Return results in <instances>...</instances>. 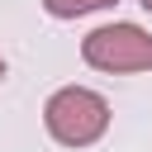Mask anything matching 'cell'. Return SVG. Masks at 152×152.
Returning <instances> with one entry per match:
<instances>
[{"mask_svg":"<svg viewBox=\"0 0 152 152\" xmlns=\"http://www.w3.org/2000/svg\"><path fill=\"white\" fill-rule=\"evenodd\" d=\"M43 119H48V133H52L57 142H66V147H90V142L109 128V104H104L95 90H86V86H66V90H57V95L48 100Z\"/></svg>","mask_w":152,"mask_h":152,"instance_id":"cell-1","label":"cell"},{"mask_svg":"<svg viewBox=\"0 0 152 152\" xmlns=\"http://www.w3.org/2000/svg\"><path fill=\"white\" fill-rule=\"evenodd\" d=\"M81 57L100 71H152V33L138 24H109L81 43Z\"/></svg>","mask_w":152,"mask_h":152,"instance_id":"cell-2","label":"cell"},{"mask_svg":"<svg viewBox=\"0 0 152 152\" xmlns=\"http://www.w3.org/2000/svg\"><path fill=\"white\" fill-rule=\"evenodd\" d=\"M43 5H48V14H57V19H76V14L104 10V5H114V0H43Z\"/></svg>","mask_w":152,"mask_h":152,"instance_id":"cell-3","label":"cell"},{"mask_svg":"<svg viewBox=\"0 0 152 152\" xmlns=\"http://www.w3.org/2000/svg\"><path fill=\"white\" fill-rule=\"evenodd\" d=\"M0 76H5V57H0Z\"/></svg>","mask_w":152,"mask_h":152,"instance_id":"cell-4","label":"cell"},{"mask_svg":"<svg viewBox=\"0 0 152 152\" xmlns=\"http://www.w3.org/2000/svg\"><path fill=\"white\" fill-rule=\"evenodd\" d=\"M142 5H147V10H152V0H142Z\"/></svg>","mask_w":152,"mask_h":152,"instance_id":"cell-5","label":"cell"}]
</instances>
